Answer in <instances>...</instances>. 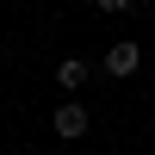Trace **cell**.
<instances>
[{
	"instance_id": "cell-1",
	"label": "cell",
	"mask_w": 155,
	"mask_h": 155,
	"mask_svg": "<svg viewBox=\"0 0 155 155\" xmlns=\"http://www.w3.org/2000/svg\"><path fill=\"white\" fill-rule=\"evenodd\" d=\"M50 124H56V137H62V143H81L93 118H87V106H81V99H62V106L50 112Z\"/></svg>"
},
{
	"instance_id": "cell-2",
	"label": "cell",
	"mask_w": 155,
	"mask_h": 155,
	"mask_svg": "<svg viewBox=\"0 0 155 155\" xmlns=\"http://www.w3.org/2000/svg\"><path fill=\"white\" fill-rule=\"evenodd\" d=\"M99 68H106V74H118V81H124V74H137V68H143V44L118 37V44H112L106 56H99Z\"/></svg>"
},
{
	"instance_id": "cell-3",
	"label": "cell",
	"mask_w": 155,
	"mask_h": 155,
	"mask_svg": "<svg viewBox=\"0 0 155 155\" xmlns=\"http://www.w3.org/2000/svg\"><path fill=\"white\" fill-rule=\"evenodd\" d=\"M87 74H93V62H81V56H62V62H56V81L68 87V93H81Z\"/></svg>"
},
{
	"instance_id": "cell-4",
	"label": "cell",
	"mask_w": 155,
	"mask_h": 155,
	"mask_svg": "<svg viewBox=\"0 0 155 155\" xmlns=\"http://www.w3.org/2000/svg\"><path fill=\"white\" fill-rule=\"evenodd\" d=\"M25 155H44V149H25Z\"/></svg>"
}]
</instances>
